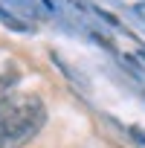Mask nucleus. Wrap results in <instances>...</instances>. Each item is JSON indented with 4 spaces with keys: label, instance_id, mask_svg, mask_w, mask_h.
<instances>
[{
    "label": "nucleus",
    "instance_id": "obj_1",
    "mask_svg": "<svg viewBox=\"0 0 145 148\" xmlns=\"http://www.w3.org/2000/svg\"><path fill=\"white\" fill-rule=\"evenodd\" d=\"M47 122V108L35 93H12L0 102V148H23Z\"/></svg>",
    "mask_w": 145,
    "mask_h": 148
},
{
    "label": "nucleus",
    "instance_id": "obj_2",
    "mask_svg": "<svg viewBox=\"0 0 145 148\" xmlns=\"http://www.w3.org/2000/svg\"><path fill=\"white\" fill-rule=\"evenodd\" d=\"M18 79H21V76H18V70H15V67H3V70H0V102L12 96L9 90L18 84Z\"/></svg>",
    "mask_w": 145,
    "mask_h": 148
}]
</instances>
